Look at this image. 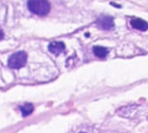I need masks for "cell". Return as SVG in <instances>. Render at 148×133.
I'll list each match as a JSON object with an SVG mask.
<instances>
[{
  "mask_svg": "<svg viewBox=\"0 0 148 133\" xmlns=\"http://www.w3.org/2000/svg\"><path fill=\"white\" fill-rule=\"evenodd\" d=\"M27 8L36 15L45 16L51 11V4L47 0H28Z\"/></svg>",
  "mask_w": 148,
  "mask_h": 133,
  "instance_id": "6da1fadb",
  "label": "cell"
},
{
  "mask_svg": "<svg viewBox=\"0 0 148 133\" xmlns=\"http://www.w3.org/2000/svg\"><path fill=\"white\" fill-rule=\"evenodd\" d=\"M27 61V53L25 51H17L8 59V66L10 69H20L25 66Z\"/></svg>",
  "mask_w": 148,
  "mask_h": 133,
  "instance_id": "7a4b0ae2",
  "label": "cell"
},
{
  "mask_svg": "<svg viewBox=\"0 0 148 133\" xmlns=\"http://www.w3.org/2000/svg\"><path fill=\"white\" fill-rule=\"evenodd\" d=\"M96 25L103 30H111L114 27V19L112 16L102 15L96 20Z\"/></svg>",
  "mask_w": 148,
  "mask_h": 133,
  "instance_id": "3957f363",
  "label": "cell"
},
{
  "mask_svg": "<svg viewBox=\"0 0 148 133\" xmlns=\"http://www.w3.org/2000/svg\"><path fill=\"white\" fill-rule=\"evenodd\" d=\"M66 49V45L62 41H53L49 45V51L53 55H60Z\"/></svg>",
  "mask_w": 148,
  "mask_h": 133,
  "instance_id": "277c9868",
  "label": "cell"
},
{
  "mask_svg": "<svg viewBox=\"0 0 148 133\" xmlns=\"http://www.w3.org/2000/svg\"><path fill=\"white\" fill-rule=\"evenodd\" d=\"M130 23L132 27H134L137 30H140V32H146L148 29V23L141 18H133Z\"/></svg>",
  "mask_w": 148,
  "mask_h": 133,
  "instance_id": "5b68a950",
  "label": "cell"
},
{
  "mask_svg": "<svg viewBox=\"0 0 148 133\" xmlns=\"http://www.w3.org/2000/svg\"><path fill=\"white\" fill-rule=\"evenodd\" d=\"M93 51L96 57L100 58V59H105L106 56L108 55V49L104 47H100V45H95L93 47Z\"/></svg>",
  "mask_w": 148,
  "mask_h": 133,
  "instance_id": "8992f818",
  "label": "cell"
},
{
  "mask_svg": "<svg viewBox=\"0 0 148 133\" xmlns=\"http://www.w3.org/2000/svg\"><path fill=\"white\" fill-rule=\"evenodd\" d=\"M33 110H34V107H33V105L31 103H25L20 107V111H21V114L23 117L30 115L33 112Z\"/></svg>",
  "mask_w": 148,
  "mask_h": 133,
  "instance_id": "52a82bcc",
  "label": "cell"
},
{
  "mask_svg": "<svg viewBox=\"0 0 148 133\" xmlns=\"http://www.w3.org/2000/svg\"><path fill=\"white\" fill-rule=\"evenodd\" d=\"M3 37H4V33H3V32H2L1 29H0V40H1V39H3Z\"/></svg>",
  "mask_w": 148,
  "mask_h": 133,
  "instance_id": "ba28073f",
  "label": "cell"
},
{
  "mask_svg": "<svg viewBox=\"0 0 148 133\" xmlns=\"http://www.w3.org/2000/svg\"><path fill=\"white\" fill-rule=\"evenodd\" d=\"M80 133H86V132H80Z\"/></svg>",
  "mask_w": 148,
  "mask_h": 133,
  "instance_id": "9c48e42d",
  "label": "cell"
}]
</instances>
